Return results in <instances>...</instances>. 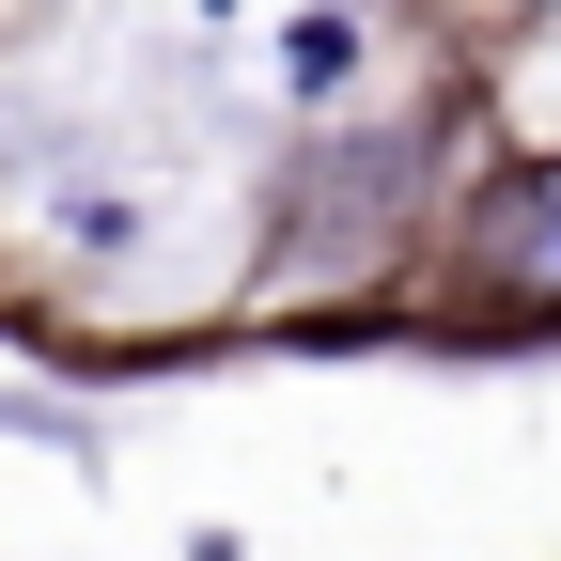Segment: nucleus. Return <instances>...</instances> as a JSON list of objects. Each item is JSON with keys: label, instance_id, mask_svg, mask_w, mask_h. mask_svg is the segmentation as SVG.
Wrapping results in <instances>:
<instances>
[{"label": "nucleus", "instance_id": "3", "mask_svg": "<svg viewBox=\"0 0 561 561\" xmlns=\"http://www.w3.org/2000/svg\"><path fill=\"white\" fill-rule=\"evenodd\" d=\"M203 16H234V0H203Z\"/></svg>", "mask_w": 561, "mask_h": 561}, {"label": "nucleus", "instance_id": "2", "mask_svg": "<svg viewBox=\"0 0 561 561\" xmlns=\"http://www.w3.org/2000/svg\"><path fill=\"white\" fill-rule=\"evenodd\" d=\"M280 79H297V94H343V79H359V16H297Z\"/></svg>", "mask_w": 561, "mask_h": 561}, {"label": "nucleus", "instance_id": "1", "mask_svg": "<svg viewBox=\"0 0 561 561\" xmlns=\"http://www.w3.org/2000/svg\"><path fill=\"white\" fill-rule=\"evenodd\" d=\"M483 265H500L515 297H561V157L500 187V219H483Z\"/></svg>", "mask_w": 561, "mask_h": 561}]
</instances>
